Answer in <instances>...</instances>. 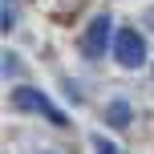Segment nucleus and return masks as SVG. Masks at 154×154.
Returning a JSON list of instances; mask_svg holds the SVG:
<instances>
[{
    "instance_id": "obj_3",
    "label": "nucleus",
    "mask_w": 154,
    "mask_h": 154,
    "mask_svg": "<svg viewBox=\"0 0 154 154\" xmlns=\"http://www.w3.org/2000/svg\"><path fill=\"white\" fill-rule=\"evenodd\" d=\"M106 45H109V16L101 12V16H93L89 29H85L81 53H85V57H101V53H106Z\"/></svg>"
},
{
    "instance_id": "obj_5",
    "label": "nucleus",
    "mask_w": 154,
    "mask_h": 154,
    "mask_svg": "<svg viewBox=\"0 0 154 154\" xmlns=\"http://www.w3.org/2000/svg\"><path fill=\"white\" fill-rule=\"evenodd\" d=\"M0 29H4V32L16 29V0H4V20H0Z\"/></svg>"
},
{
    "instance_id": "obj_2",
    "label": "nucleus",
    "mask_w": 154,
    "mask_h": 154,
    "mask_svg": "<svg viewBox=\"0 0 154 154\" xmlns=\"http://www.w3.org/2000/svg\"><path fill=\"white\" fill-rule=\"evenodd\" d=\"M12 106H16V109H37V114H45L49 122H57V126H69V118H65V114H61V109H57V106H53V101H49L41 89H29V85L12 89Z\"/></svg>"
},
{
    "instance_id": "obj_6",
    "label": "nucleus",
    "mask_w": 154,
    "mask_h": 154,
    "mask_svg": "<svg viewBox=\"0 0 154 154\" xmlns=\"http://www.w3.org/2000/svg\"><path fill=\"white\" fill-rule=\"evenodd\" d=\"M93 154H122V150H118L109 138H93Z\"/></svg>"
},
{
    "instance_id": "obj_4",
    "label": "nucleus",
    "mask_w": 154,
    "mask_h": 154,
    "mask_svg": "<svg viewBox=\"0 0 154 154\" xmlns=\"http://www.w3.org/2000/svg\"><path fill=\"white\" fill-rule=\"evenodd\" d=\"M130 106H126V101H114V106H109V126H130Z\"/></svg>"
},
{
    "instance_id": "obj_1",
    "label": "nucleus",
    "mask_w": 154,
    "mask_h": 154,
    "mask_svg": "<svg viewBox=\"0 0 154 154\" xmlns=\"http://www.w3.org/2000/svg\"><path fill=\"white\" fill-rule=\"evenodd\" d=\"M114 57L122 69H138L142 61H146V41H142L138 29H122L114 32Z\"/></svg>"
}]
</instances>
